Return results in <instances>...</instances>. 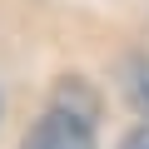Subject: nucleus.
Masks as SVG:
<instances>
[{
	"instance_id": "nucleus-1",
	"label": "nucleus",
	"mask_w": 149,
	"mask_h": 149,
	"mask_svg": "<svg viewBox=\"0 0 149 149\" xmlns=\"http://www.w3.org/2000/svg\"><path fill=\"white\" fill-rule=\"evenodd\" d=\"M20 149H95V129H90V119L70 114V109H50L25 134Z\"/></svg>"
},
{
	"instance_id": "nucleus-2",
	"label": "nucleus",
	"mask_w": 149,
	"mask_h": 149,
	"mask_svg": "<svg viewBox=\"0 0 149 149\" xmlns=\"http://www.w3.org/2000/svg\"><path fill=\"white\" fill-rule=\"evenodd\" d=\"M129 100H134V109H139V114H149V55L129 70Z\"/></svg>"
},
{
	"instance_id": "nucleus-3",
	"label": "nucleus",
	"mask_w": 149,
	"mask_h": 149,
	"mask_svg": "<svg viewBox=\"0 0 149 149\" xmlns=\"http://www.w3.org/2000/svg\"><path fill=\"white\" fill-rule=\"evenodd\" d=\"M119 149H149V124H139L134 134H124V144Z\"/></svg>"
}]
</instances>
